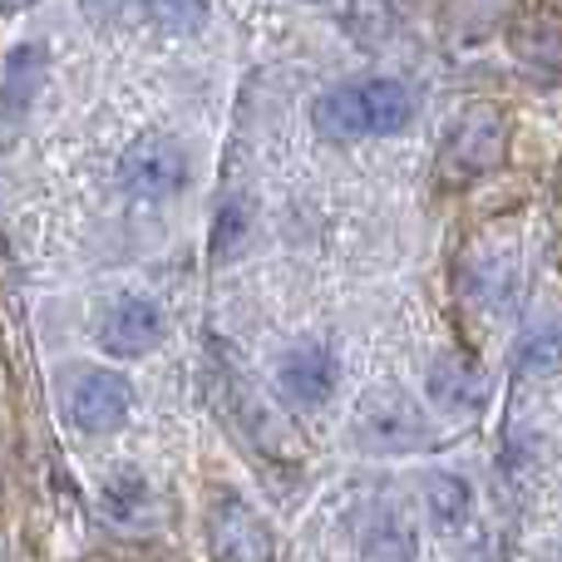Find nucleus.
I'll use <instances>...</instances> for the list:
<instances>
[{"label": "nucleus", "mask_w": 562, "mask_h": 562, "mask_svg": "<svg viewBox=\"0 0 562 562\" xmlns=\"http://www.w3.org/2000/svg\"><path fill=\"white\" fill-rule=\"evenodd\" d=\"M25 5H35V0H0V10H25Z\"/></svg>", "instance_id": "obj_17"}, {"label": "nucleus", "mask_w": 562, "mask_h": 562, "mask_svg": "<svg viewBox=\"0 0 562 562\" xmlns=\"http://www.w3.org/2000/svg\"><path fill=\"white\" fill-rule=\"evenodd\" d=\"M119 183H124L134 198H148V203L183 193V183H188L183 144L168 134L134 138V144L124 148V158H119Z\"/></svg>", "instance_id": "obj_4"}, {"label": "nucleus", "mask_w": 562, "mask_h": 562, "mask_svg": "<svg viewBox=\"0 0 562 562\" xmlns=\"http://www.w3.org/2000/svg\"><path fill=\"white\" fill-rule=\"evenodd\" d=\"M429 514H435V524L454 528L469 518V484L459 474H435L429 479Z\"/></svg>", "instance_id": "obj_15"}, {"label": "nucleus", "mask_w": 562, "mask_h": 562, "mask_svg": "<svg viewBox=\"0 0 562 562\" xmlns=\"http://www.w3.org/2000/svg\"><path fill=\"white\" fill-rule=\"evenodd\" d=\"M415 119V94H409L400 79H350V85H336L316 99L311 109V124H316L321 138L330 144H350V138H385L400 134V128Z\"/></svg>", "instance_id": "obj_1"}, {"label": "nucleus", "mask_w": 562, "mask_h": 562, "mask_svg": "<svg viewBox=\"0 0 562 562\" xmlns=\"http://www.w3.org/2000/svg\"><path fill=\"white\" fill-rule=\"evenodd\" d=\"M144 15L168 35H193L207 20V0H144Z\"/></svg>", "instance_id": "obj_14"}, {"label": "nucleus", "mask_w": 562, "mask_h": 562, "mask_svg": "<svg viewBox=\"0 0 562 562\" xmlns=\"http://www.w3.org/2000/svg\"><path fill=\"white\" fill-rule=\"evenodd\" d=\"M59 405H65L69 425L85 429V435H114V429H124L128 409H134V390L114 370L75 366L59 380Z\"/></svg>", "instance_id": "obj_2"}, {"label": "nucleus", "mask_w": 562, "mask_h": 562, "mask_svg": "<svg viewBox=\"0 0 562 562\" xmlns=\"http://www.w3.org/2000/svg\"><path fill=\"white\" fill-rule=\"evenodd\" d=\"M514 49L528 65H562V20L528 15L514 25Z\"/></svg>", "instance_id": "obj_12"}, {"label": "nucleus", "mask_w": 562, "mask_h": 562, "mask_svg": "<svg viewBox=\"0 0 562 562\" xmlns=\"http://www.w3.org/2000/svg\"><path fill=\"white\" fill-rule=\"evenodd\" d=\"M164 340V311L154 306L148 296H119L114 306L99 316V346L109 356H148V350Z\"/></svg>", "instance_id": "obj_6"}, {"label": "nucleus", "mask_w": 562, "mask_h": 562, "mask_svg": "<svg viewBox=\"0 0 562 562\" xmlns=\"http://www.w3.org/2000/svg\"><path fill=\"white\" fill-rule=\"evenodd\" d=\"M429 395H435V405H445V409L474 415V409H484V400H488V375L474 356L449 350V356H439L435 366H429Z\"/></svg>", "instance_id": "obj_8"}, {"label": "nucleus", "mask_w": 562, "mask_h": 562, "mask_svg": "<svg viewBox=\"0 0 562 562\" xmlns=\"http://www.w3.org/2000/svg\"><path fill=\"white\" fill-rule=\"evenodd\" d=\"M504 164V124H498L488 109L464 114L445 138V154H439V173L445 183H469V178H484Z\"/></svg>", "instance_id": "obj_5"}, {"label": "nucleus", "mask_w": 562, "mask_h": 562, "mask_svg": "<svg viewBox=\"0 0 562 562\" xmlns=\"http://www.w3.org/2000/svg\"><path fill=\"white\" fill-rule=\"evenodd\" d=\"M213 553L217 558H237V562H262L272 558V538L267 524L237 498H223L213 508Z\"/></svg>", "instance_id": "obj_9"}, {"label": "nucleus", "mask_w": 562, "mask_h": 562, "mask_svg": "<svg viewBox=\"0 0 562 562\" xmlns=\"http://www.w3.org/2000/svg\"><path fill=\"white\" fill-rule=\"evenodd\" d=\"M277 385L291 405H321L336 390V356L326 340H301L277 360Z\"/></svg>", "instance_id": "obj_7"}, {"label": "nucleus", "mask_w": 562, "mask_h": 562, "mask_svg": "<svg viewBox=\"0 0 562 562\" xmlns=\"http://www.w3.org/2000/svg\"><path fill=\"white\" fill-rule=\"evenodd\" d=\"M40 79H45V49H40V45H20L15 55H10V65H5V89H0L10 119H20L30 109Z\"/></svg>", "instance_id": "obj_10"}, {"label": "nucleus", "mask_w": 562, "mask_h": 562, "mask_svg": "<svg viewBox=\"0 0 562 562\" xmlns=\"http://www.w3.org/2000/svg\"><path fill=\"white\" fill-rule=\"evenodd\" d=\"M356 429L370 449H380V454H415V449L429 439L425 409L395 385H375L360 395Z\"/></svg>", "instance_id": "obj_3"}, {"label": "nucleus", "mask_w": 562, "mask_h": 562, "mask_svg": "<svg viewBox=\"0 0 562 562\" xmlns=\"http://www.w3.org/2000/svg\"><path fill=\"white\" fill-rule=\"evenodd\" d=\"M104 508L119 518V524H134V518L148 508V484L138 474L109 479V484H104Z\"/></svg>", "instance_id": "obj_16"}, {"label": "nucleus", "mask_w": 562, "mask_h": 562, "mask_svg": "<svg viewBox=\"0 0 562 562\" xmlns=\"http://www.w3.org/2000/svg\"><path fill=\"white\" fill-rule=\"evenodd\" d=\"M252 237V203L247 198H227L217 203V223H213V262H233Z\"/></svg>", "instance_id": "obj_13"}, {"label": "nucleus", "mask_w": 562, "mask_h": 562, "mask_svg": "<svg viewBox=\"0 0 562 562\" xmlns=\"http://www.w3.org/2000/svg\"><path fill=\"white\" fill-rule=\"evenodd\" d=\"M508 5L514 0H449V10H445V30H449V40H484V35H494L498 30V20L508 15Z\"/></svg>", "instance_id": "obj_11"}]
</instances>
